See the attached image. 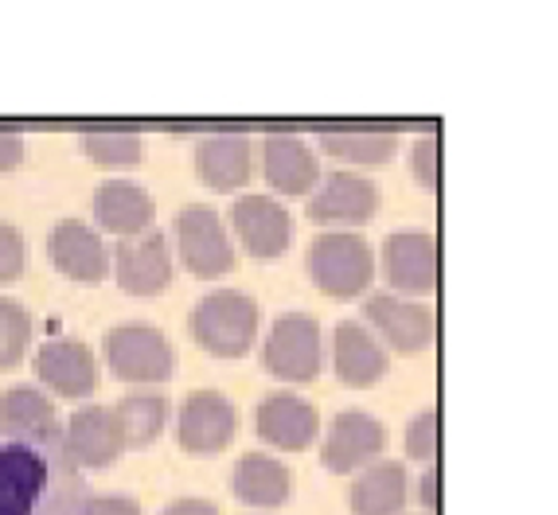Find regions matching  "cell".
Returning a JSON list of instances; mask_svg holds the SVG:
<instances>
[{
  "label": "cell",
  "instance_id": "obj_28",
  "mask_svg": "<svg viewBox=\"0 0 558 515\" xmlns=\"http://www.w3.org/2000/svg\"><path fill=\"white\" fill-rule=\"evenodd\" d=\"M78 149L86 152V160L102 164V169H130L145 152V140H141V133L130 130H94L78 137Z\"/></svg>",
  "mask_w": 558,
  "mask_h": 515
},
{
  "label": "cell",
  "instance_id": "obj_7",
  "mask_svg": "<svg viewBox=\"0 0 558 515\" xmlns=\"http://www.w3.org/2000/svg\"><path fill=\"white\" fill-rule=\"evenodd\" d=\"M110 270L125 293H133V297H157L172 281V243L165 238V231L118 238V246L110 250Z\"/></svg>",
  "mask_w": 558,
  "mask_h": 515
},
{
  "label": "cell",
  "instance_id": "obj_24",
  "mask_svg": "<svg viewBox=\"0 0 558 515\" xmlns=\"http://www.w3.org/2000/svg\"><path fill=\"white\" fill-rule=\"evenodd\" d=\"M234 496L251 507H281L293 496V473L270 453H242L231 477Z\"/></svg>",
  "mask_w": 558,
  "mask_h": 515
},
{
  "label": "cell",
  "instance_id": "obj_25",
  "mask_svg": "<svg viewBox=\"0 0 558 515\" xmlns=\"http://www.w3.org/2000/svg\"><path fill=\"white\" fill-rule=\"evenodd\" d=\"M44 457L51 468H47V488L32 515H90L94 492H90V485H86L83 473L71 465L66 450L44 453Z\"/></svg>",
  "mask_w": 558,
  "mask_h": 515
},
{
  "label": "cell",
  "instance_id": "obj_34",
  "mask_svg": "<svg viewBox=\"0 0 558 515\" xmlns=\"http://www.w3.org/2000/svg\"><path fill=\"white\" fill-rule=\"evenodd\" d=\"M90 515H141V504L133 496H94Z\"/></svg>",
  "mask_w": 558,
  "mask_h": 515
},
{
  "label": "cell",
  "instance_id": "obj_16",
  "mask_svg": "<svg viewBox=\"0 0 558 515\" xmlns=\"http://www.w3.org/2000/svg\"><path fill=\"white\" fill-rule=\"evenodd\" d=\"M231 223L254 258H278L293 243V216L274 196H239L231 207Z\"/></svg>",
  "mask_w": 558,
  "mask_h": 515
},
{
  "label": "cell",
  "instance_id": "obj_36",
  "mask_svg": "<svg viewBox=\"0 0 558 515\" xmlns=\"http://www.w3.org/2000/svg\"><path fill=\"white\" fill-rule=\"evenodd\" d=\"M160 515H219V507L207 504V500H177V504H168Z\"/></svg>",
  "mask_w": 558,
  "mask_h": 515
},
{
  "label": "cell",
  "instance_id": "obj_10",
  "mask_svg": "<svg viewBox=\"0 0 558 515\" xmlns=\"http://www.w3.org/2000/svg\"><path fill=\"white\" fill-rule=\"evenodd\" d=\"M383 273L387 293L399 297H422L438 290V238L429 231H395L383 243Z\"/></svg>",
  "mask_w": 558,
  "mask_h": 515
},
{
  "label": "cell",
  "instance_id": "obj_30",
  "mask_svg": "<svg viewBox=\"0 0 558 515\" xmlns=\"http://www.w3.org/2000/svg\"><path fill=\"white\" fill-rule=\"evenodd\" d=\"M407 457L410 461H434L438 457V410L426 406L407 421Z\"/></svg>",
  "mask_w": 558,
  "mask_h": 515
},
{
  "label": "cell",
  "instance_id": "obj_29",
  "mask_svg": "<svg viewBox=\"0 0 558 515\" xmlns=\"http://www.w3.org/2000/svg\"><path fill=\"white\" fill-rule=\"evenodd\" d=\"M32 344V312L16 297H0V371L16 367Z\"/></svg>",
  "mask_w": 558,
  "mask_h": 515
},
{
  "label": "cell",
  "instance_id": "obj_15",
  "mask_svg": "<svg viewBox=\"0 0 558 515\" xmlns=\"http://www.w3.org/2000/svg\"><path fill=\"white\" fill-rule=\"evenodd\" d=\"M47 258L63 278L86 281V285H94V281H102L110 273V246L102 243V234L86 223H75V219L51 226Z\"/></svg>",
  "mask_w": 558,
  "mask_h": 515
},
{
  "label": "cell",
  "instance_id": "obj_21",
  "mask_svg": "<svg viewBox=\"0 0 558 515\" xmlns=\"http://www.w3.org/2000/svg\"><path fill=\"white\" fill-rule=\"evenodd\" d=\"M262 172L274 192H286V196H308L320 180L317 152L298 133H270L262 140Z\"/></svg>",
  "mask_w": 558,
  "mask_h": 515
},
{
  "label": "cell",
  "instance_id": "obj_22",
  "mask_svg": "<svg viewBox=\"0 0 558 515\" xmlns=\"http://www.w3.org/2000/svg\"><path fill=\"white\" fill-rule=\"evenodd\" d=\"M196 172L215 192H239L254 176V140L246 133H207L196 145Z\"/></svg>",
  "mask_w": 558,
  "mask_h": 515
},
{
  "label": "cell",
  "instance_id": "obj_19",
  "mask_svg": "<svg viewBox=\"0 0 558 515\" xmlns=\"http://www.w3.org/2000/svg\"><path fill=\"white\" fill-rule=\"evenodd\" d=\"M387 347L363 320H340L332 332V367L344 387H372L387 375Z\"/></svg>",
  "mask_w": 558,
  "mask_h": 515
},
{
  "label": "cell",
  "instance_id": "obj_33",
  "mask_svg": "<svg viewBox=\"0 0 558 515\" xmlns=\"http://www.w3.org/2000/svg\"><path fill=\"white\" fill-rule=\"evenodd\" d=\"M24 152H28V140L20 137L16 130H0V172L20 169Z\"/></svg>",
  "mask_w": 558,
  "mask_h": 515
},
{
  "label": "cell",
  "instance_id": "obj_2",
  "mask_svg": "<svg viewBox=\"0 0 558 515\" xmlns=\"http://www.w3.org/2000/svg\"><path fill=\"white\" fill-rule=\"evenodd\" d=\"M308 278L336 301L363 297L375 281V250L355 231H320L305 254Z\"/></svg>",
  "mask_w": 558,
  "mask_h": 515
},
{
  "label": "cell",
  "instance_id": "obj_9",
  "mask_svg": "<svg viewBox=\"0 0 558 515\" xmlns=\"http://www.w3.org/2000/svg\"><path fill=\"white\" fill-rule=\"evenodd\" d=\"M239 430V410L223 391H192L180 403L177 414V441L184 453L211 457L223 453Z\"/></svg>",
  "mask_w": 558,
  "mask_h": 515
},
{
  "label": "cell",
  "instance_id": "obj_17",
  "mask_svg": "<svg viewBox=\"0 0 558 515\" xmlns=\"http://www.w3.org/2000/svg\"><path fill=\"white\" fill-rule=\"evenodd\" d=\"M32 371L47 391L63 394V398H86L98 387V359L78 340H51L36 352Z\"/></svg>",
  "mask_w": 558,
  "mask_h": 515
},
{
  "label": "cell",
  "instance_id": "obj_32",
  "mask_svg": "<svg viewBox=\"0 0 558 515\" xmlns=\"http://www.w3.org/2000/svg\"><path fill=\"white\" fill-rule=\"evenodd\" d=\"M28 262V246H24V234L12 223L0 219V281H16Z\"/></svg>",
  "mask_w": 558,
  "mask_h": 515
},
{
  "label": "cell",
  "instance_id": "obj_23",
  "mask_svg": "<svg viewBox=\"0 0 558 515\" xmlns=\"http://www.w3.org/2000/svg\"><path fill=\"white\" fill-rule=\"evenodd\" d=\"M407 492L410 480L402 461H372L355 477L352 492H348V507H352V515H402Z\"/></svg>",
  "mask_w": 558,
  "mask_h": 515
},
{
  "label": "cell",
  "instance_id": "obj_3",
  "mask_svg": "<svg viewBox=\"0 0 558 515\" xmlns=\"http://www.w3.org/2000/svg\"><path fill=\"white\" fill-rule=\"evenodd\" d=\"M262 364L274 379H286V383H308L317 379L320 367H325V332H320V320L305 317V312H289L278 317L262 347Z\"/></svg>",
  "mask_w": 558,
  "mask_h": 515
},
{
  "label": "cell",
  "instance_id": "obj_8",
  "mask_svg": "<svg viewBox=\"0 0 558 515\" xmlns=\"http://www.w3.org/2000/svg\"><path fill=\"white\" fill-rule=\"evenodd\" d=\"M363 317H367L363 324L372 328V332H379L375 340L395 347V352H402V356L426 352V347L434 344V332H438L434 312H429L426 305H414V301L399 297V293H367Z\"/></svg>",
  "mask_w": 558,
  "mask_h": 515
},
{
  "label": "cell",
  "instance_id": "obj_4",
  "mask_svg": "<svg viewBox=\"0 0 558 515\" xmlns=\"http://www.w3.org/2000/svg\"><path fill=\"white\" fill-rule=\"evenodd\" d=\"M106 364L125 383H165L177 367V352L160 328L118 324L106 332Z\"/></svg>",
  "mask_w": 558,
  "mask_h": 515
},
{
  "label": "cell",
  "instance_id": "obj_27",
  "mask_svg": "<svg viewBox=\"0 0 558 515\" xmlns=\"http://www.w3.org/2000/svg\"><path fill=\"white\" fill-rule=\"evenodd\" d=\"M320 149L332 160H348V164H387L399 149V133L395 130H328L320 133Z\"/></svg>",
  "mask_w": 558,
  "mask_h": 515
},
{
  "label": "cell",
  "instance_id": "obj_35",
  "mask_svg": "<svg viewBox=\"0 0 558 515\" xmlns=\"http://www.w3.org/2000/svg\"><path fill=\"white\" fill-rule=\"evenodd\" d=\"M418 504L426 507L429 515L438 512V468H426L418 480Z\"/></svg>",
  "mask_w": 558,
  "mask_h": 515
},
{
  "label": "cell",
  "instance_id": "obj_12",
  "mask_svg": "<svg viewBox=\"0 0 558 515\" xmlns=\"http://www.w3.org/2000/svg\"><path fill=\"white\" fill-rule=\"evenodd\" d=\"M379 211V187L360 172H328L320 187L308 192L305 216L313 223H367Z\"/></svg>",
  "mask_w": 558,
  "mask_h": 515
},
{
  "label": "cell",
  "instance_id": "obj_20",
  "mask_svg": "<svg viewBox=\"0 0 558 515\" xmlns=\"http://www.w3.org/2000/svg\"><path fill=\"white\" fill-rule=\"evenodd\" d=\"M47 457L16 441H0V515H32L47 488Z\"/></svg>",
  "mask_w": 558,
  "mask_h": 515
},
{
  "label": "cell",
  "instance_id": "obj_13",
  "mask_svg": "<svg viewBox=\"0 0 558 515\" xmlns=\"http://www.w3.org/2000/svg\"><path fill=\"white\" fill-rule=\"evenodd\" d=\"M317 430H320V418L313 410V403L293 391L266 394L258 403V410H254V433L266 445H274V450H289V453L308 450L317 441Z\"/></svg>",
  "mask_w": 558,
  "mask_h": 515
},
{
  "label": "cell",
  "instance_id": "obj_1",
  "mask_svg": "<svg viewBox=\"0 0 558 515\" xmlns=\"http://www.w3.org/2000/svg\"><path fill=\"white\" fill-rule=\"evenodd\" d=\"M258 301L239 290H215L187 317V332L204 352L219 359H242L254 347L258 336Z\"/></svg>",
  "mask_w": 558,
  "mask_h": 515
},
{
  "label": "cell",
  "instance_id": "obj_26",
  "mask_svg": "<svg viewBox=\"0 0 558 515\" xmlns=\"http://www.w3.org/2000/svg\"><path fill=\"white\" fill-rule=\"evenodd\" d=\"M168 398L160 391H130L113 406L121 426V438H125V450H145L160 438V430L168 426Z\"/></svg>",
  "mask_w": 558,
  "mask_h": 515
},
{
  "label": "cell",
  "instance_id": "obj_31",
  "mask_svg": "<svg viewBox=\"0 0 558 515\" xmlns=\"http://www.w3.org/2000/svg\"><path fill=\"white\" fill-rule=\"evenodd\" d=\"M410 176L418 180L422 192H438V137L434 133L410 145Z\"/></svg>",
  "mask_w": 558,
  "mask_h": 515
},
{
  "label": "cell",
  "instance_id": "obj_11",
  "mask_svg": "<svg viewBox=\"0 0 558 515\" xmlns=\"http://www.w3.org/2000/svg\"><path fill=\"white\" fill-rule=\"evenodd\" d=\"M63 450L75 468H106L125 453L113 406H83L63 421Z\"/></svg>",
  "mask_w": 558,
  "mask_h": 515
},
{
  "label": "cell",
  "instance_id": "obj_5",
  "mask_svg": "<svg viewBox=\"0 0 558 515\" xmlns=\"http://www.w3.org/2000/svg\"><path fill=\"white\" fill-rule=\"evenodd\" d=\"M177 254L196 278H223L234 270L227 223L211 204H192L177 216Z\"/></svg>",
  "mask_w": 558,
  "mask_h": 515
},
{
  "label": "cell",
  "instance_id": "obj_14",
  "mask_svg": "<svg viewBox=\"0 0 558 515\" xmlns=\"http://www.w3.org/2000/svg\"><path fill=\"white\" fill-rule=\"evenodd\" d=\"M383 445H387V430H383L379 418L363 410H344L336 414L332 426H328L320 461H325L328 473H360L379 457Z\"/></svg>",
  "mask_w": 558,
  "mask_h": 515
},
{
  "label": "cell",
  "instance_id": "obj_18",
  "mask_svg": "<svg viewBox=\"0 0 558 515\" xmlns=\"http://www.w3.org/2000/svg\"><path fill=\"white\" fill-rule=\"evenodd\" d=\"M157 219V204L141 184L133 180H106L94 187V223L98 234H118V238H133V234L153 231Z\"/></svg>",
  "mask_w": 558,
  "mask_h": 515
},
{
  "label": "cell",
  "instance_id": "obj_6",
  "mask_svg": "<svg viewBox=\"0 0 558 515\" xmlns=\"http://www.w3.org/2000/svg\"><path fill=\"white\" fill-rule=\"evenodd\" d=\"M0 433L4 441L28 445L36 453L63 450V421H59L56 403L39 387H9L0 394Z\"/></svg>",
  "mask_w": 558,
  "mask_h": 515
}]
</instances>
